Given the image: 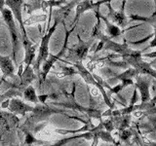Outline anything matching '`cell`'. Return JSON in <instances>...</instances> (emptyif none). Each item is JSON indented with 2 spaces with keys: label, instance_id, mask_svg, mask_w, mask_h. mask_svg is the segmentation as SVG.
<instances>
[{
  "label": "cell",
  "instance_id": "cell-1",
  "mask_svg": "<svg viewBox=\"0 0 156 146\" xmlns=\"http://www.w3.org/2000/svg\"><path fill=\"white\" fill-rule=\"evenodd\" d=\"M2 16L4 22L6 23L8 29L10 31V35L12 38V45H13V58L15 63H17V52L20 50V35L17 30V26L14 22V16L11 10L4 8L2 11Z\"/></svg>",
  "mask_w": 156,
  "mask_h": 146
},
{
  "label": "cell",
  "instance_id": "cell-2",
  "mask_svg": "<svg viewBox=\"0 0 156 146\" xmlns=\"http://www.w3.org/2000/svg\"><path fill=\"white\" fill-rule=\"evenodd\" d=\"M58 23V21L56 19L55 23L53 24V26L49 29V31L47 32L46 35H44L42 37V40H41V44H40V48H39V54L37 56V63H36V67L39 68L40 66V63L43 62L44 61L47 60L48 55H49V51H48V47H49V41L53 35V33L55 32Z\"/></svg>",
  "mask_w": 156,
  "mask_h": 146
},
{
  "label": "cell",
  "instance_id": "cell-3",
  "mask_svg": "<svg viewBox=\"0 0 156 146\" xmlns=\"http://www.w3.org/2000/svg\"><path fill=\"white\" fill-rule=\"evenodd\" d=\"M5 5H7V6L10 7V9H11L13 16H15V18H16V19L20 24V26H21V29L23 31V40H27L28 38L27 36V31H26V28L23 26V18H22L23 1L22 0H6V1H5Z\"/></svg>",
  "mask_w": 156,
  "mask_h": 146
},
{
  "label": "cell",
  "instance_id": "cell-4",
  "mask_svg": "<svg viewBox=\"0 0 156 146\" xmlns=\"http://www.w3.org/2000/svg\"><path fill=\"white\" fill-rule=\"evenodd\" d=\"M8 108L10 111H12L16 114H20V115L26 114L27 112L34 111V107L23 103V101H21L20 99H14L10 101Z\"/></svg>",
  "mask_w": 156,
  "mask_h": 146
},
{
  "label": "cell",
  "instance_id": "cell-5",
  "mask_svg": "<svg viewBox=\"0 0 156 146\" xmlns=\"http://www.w3.org/2000/svg\"><path fill=\"white\" fill-rule=\"evenodd\" d=\"M0 68L3 72V78L5 77H14L15 67L12 63L10 57H3L0 55Z\"/></svg>",
  "mask_w": 156,
  "mask_h": 146
},
{
  "label": "cell",
  "instance_id": "cell-6",
  "mask_svg": "<svg viewBox=\"0 0 156 146\" xmlns=\"http://www.w3.org/2000/svg\"><path fill=\"white\" fill-rule=\"evenodd\" d=\"M23 45H24V50H26V58H24V62L27 63V66H29L31 64V61L33 57H35V46H32L31 42L27 39L23 40Z\"/></svg>",
  "mask_w": 156,
  "mask_h": 146
},
{
  "label": "cell",
  "instance_id": "cell-7",
  "mask_svg": "<svg viewBox=\"0 0 156 146\" xmlns=\"http://www.w3.org/2000/svg\"><path fill=\"white\" fill-rule=\"evenodd\" d=\"M67 36H68V34L66 35V40L67 41ZM66 45L63 46V48H62V50L58 54L57 56H51V58H49L48 61H46V62H45V64H44V66H43V72H44V78L46 77V75H47V73L49 72V70L51 69V67H52V65L54 64V62H55L58 57H60V56H62V53L65 52V50H66Z\"/></svg>",
  "mask_w": 156,
  "mask_h": 146
},
{
  "label": "cell",
  "instance_id": "cell-8",
  "mask_svg": "<svg viewBox=\"0 0 156 146\" xmlns=\"http://www.w3.org/2000/svg\"><path fill=\"white\" fill-rule=\"evenodd\" d=\"M138 88L140 91V95H141V101H147L149 99V92H148V83L145 81H141L140 80L139 83L136 84Z\"/></svg>",
  "mask_w": 156,
  "mask_h": 146
},
{
  "label": "cell",
  "instance_id": "cell-9",
  "mask_svg": "<svg viewBox=\"0 0 156 146\" xmlns=\"http://www.w3.org/2000/svg\"><path fill=\"white\" fill-rule=\"evenodd\" d=\"M23 96L27 100L33 102V103H37L38 100H39L37 96L35 95V91H34V89L31 86L27 87L26 89V91H24V92H23Z\"/></svg>",
  "mask_w": 156,
  "mask_h": 146
},
{
  "label": "cell",
  "instance_id": "cell-10",
  "mask_svg": "<svg viewBox=\"0 0 156 146\" xmlns=\"http://www.w3.org/2000/svg\"><path fill=\"white\" fill-rule=\"evenodd\" d=\"M88 48H89V46L88 45H85V44H82L81 46L78 47L76 50H75V54H76V56L78 57H84L86 56V54L88 52Z\"/></svg>",
  "mask_w": 156,
  "mask_h": 146
},
{
  "label": "cell",
  "instance_id": "cell-11",
  "mask_svg": "<svg viewBox=\"0 0 156 146\" xmlns=\"http://www.w3.org/2000/svg\"><path fill=\"white\" fill-rule=\"evenodd\" d=\"M107 23V31H108V33L111 36L116 37V36L120 35L121 31L118 27H117L116 26H114V24H110L108 23Z\"/></svg>",
  "mask_w": 156,
  "mask_h": 146
},
{
  "label": "cell",
  "instance_id": "cell-12",
  "mask_svg": "<svg viewBox=\"0 0 156 146\" xmlns=\"http://www.w3.org/2000/svg\"><path fill=\"white\" fill-rule=\"evenodd\" d=\"M130 136H131L130 130H124L123 131H122V134H121V138L123 139V140L128 139V138L130 137Z\"/></svg>",
  "mask_w": 156,
  "mask_h": 146
},
{
  "label": "cell",
  "instance_id": "cell-13",
  "mask_svg": "<svg viewBox=\"0 0 156 146\" xmlns=\"http://www.w3.org/2000/svg\"><path fill=\"white\" fill-rule=\"evenodd\" d=\"M151 47H156V26H155V33H154V39L152 40V42H151L150 44Z\"/></svg>",
  "mask_w": 156,
  "mask_h": 146
},
{
  "label": "cell",
  "instance_id": "cell-14",
  "mask_svg": "<svg viewBox=\"0 0 156 146\" xmlns=\"http://www.w3.org/2000/svg\"><path fill=\"white\" fill-rule=\"evenodd\" d=\"M4 5H5V0H0V12L4 9Z\"/></svg>",
  "mask_w": 156,
  "mask_h": 146
},
{
  "label": "cell",
  "instance_id": "cell-15",
  "mask_svg": "<svg viewBox=\"0 0 156 146\" xmlns=\"http://www.w3.org/2000/svg\"><path fill=\"white\" fill-rule=\"evenodd\" d=\"M3 81H4V78H1V79H0V86H1V84L3 83Z\"/></svg>",
  "mask_w": 156,
  "mask_h": 146
},
{
  "label": "cell",
  "instance_id": "cell-16",
  "mask_svg": "<svg viewBox=\"0 0 156 146\" xmlns=\"http://www.w3.org/2000/svg\"><path fill=\"white\" fill-rule=\"evenodd\" d=\"M1 78H3V77H1V75H0V79H1Z\"/></svg>",
  "mask_w": 156,
  "mask_h": 146
}]
</instances>
